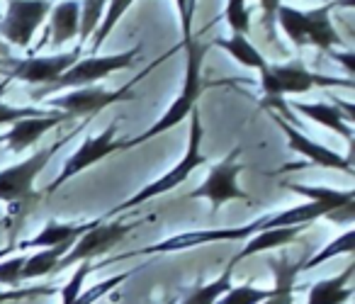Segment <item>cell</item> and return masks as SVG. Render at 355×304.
Instances as JSON below:
<instances>
[{
  "instance_id": "obj_1",
  "label": "cell",
  "mask_w": 355,
  "mask_h": 304,
  "mask_svg": "<svg viewBox=\"0 0 355 304\" xmlns=\"http://www.w3.org/2000/svg\"><path fill=\"white\" fill-rule=\"evenodd\" d=\"M185 51H188V71H185V83H183L180 95L173 100V105L166 110V115H163L153 127H148L144 134H139V137L124 142V149H134V146H139V144L151 142V139L158 137V134L171 132L173 127H178L180 122H185V119L190 117V112L198 108L200 95L205 93L202 61H205V54L209 51V44H198V42L193 40L190 44H185Z\"/></svg>"
},
{
  "instance_id": "obj_2",
  "label": "cell",
  "mask_w": 355,
  "mask_h": 304,
  "mask_svg": "<svg viewBox=\"0 0 355 304\" xmlns=\"http://www.w3.org/2000/svg\"><path fill=\"white\" fill-rule=\"evenodd\" d=\"M200 144H202V122H200V110L195 108L193 112H190V134H188V149H185V156L180 158V161H178L175 166L166 173V176L158 178V180H153V183H148V185L141 187L137 195H132L127 202H122V205L114 207L110 214H122V212L134 210V207L144 205V202L153 200V197L163 195V192L175 190L180 183L188 180L190 173H193L195 168L205 166V161H207V158L202 156V151H200Z\"/></svg>"
},
{
  "instance_id": "obj_3",
  "label": "cell",
  "mask_w": 355,
  "mask_h": 304,
  "mask_svg": "<svg viewBox=\"0 0 355 304\" xmlns=\"http://www.w3.org/2000/svg\"><path fill=\"white\" fill-rule=\"evenodd\" d=\"M331 10L334 6H321L306 12L295 10L290 6H280L277 20L295 47H316L321 51H331L340 44L338 32L331 25Z\"/></svg>"
},
{
  "instance_id": "obj_4",
  "label": "cell",
  "mask_w": 355,
  "mask_h": 304,
  "mask_svg": "<svg viewBox=\"0 0 355 304\" xmlns=\"http://www.w3.org/2000/svg\"><path fill=\"white\" fill-rule=\"evenodd\" d=\"M76 134H78V129L66 134V137L56 139L51 146L40 149V151L27 158V161H20L10 168H3V171H0V202H8V205H27V202L35 200L37 176L44 171L46 163L54 158V153L59 151V149H64Z\"/></svg>"
},
{
  "instance_id": "obj_5",
  "label": "cell",
  "mask_w": 355,
  "mask_h": 304,
  "mask_svg": "<svg viewBox=\"0 0 355 304\" xmlns=\"http://www.w3.org/2000/svg\"><path fill=\"white\" fill-rule=\"evenodd\" d=\"M329 88V85H343V88H355L353 78H331V76L311 74L302 61H290V64H268L261 71V88L266 98H285V95H302L309 93L311 88Z\"/></svg>"
},
{
  "instance_id": "obj_6",
  "label": "cell",
  "mask_w": 355,
  "mask_h": 304,
  "mask_svg": "<svg viewBox=\"0 0 355 304\" xmlns=\"http://www.w3.org/2000/svg\"><path fill=\"white\" fill-rule=\"evenodd\" d=\"M137 54H139V47H134V49H129V51H122V54L85 56V59H78L69 71H66V74H61L54 83L35 90L32 98L42 100L44 95H51L59 88H88V85H93L95 81L105 78V76L114 74V71L129 69V66L134 64V59H137Z\"/></svg>"
},
{
  "instance_id": "obj_7",
  "label": "cell",
  "mask_w": 355,
  "mask_h": 304,
  "mask_svg": "<svg viewBox=\"0 0 355 304\" xmlns=\"http://www.w3.org/2000/svg\"><path fill=\"white\" fill-rule=\"evenodd\" d=\"M239 156H241V149H234L224 161L209 168V176L205 178L202 185L190 192V200H198V197L200 200H209L212 214L222 205H227L229 200H251V195L239 187V173L243 171V166L239 163Z\"/></svg>"
},
{
  "instance_id": "obj_8",
  "label": "cell",
  "mask_w": 355,
  "mask_h": 304,
  "mask_svg": "<svg viewBox=\"0 0 355 304\" xmlns=\"http://www.w3.org/2000/svg\"><path fill=\"white\" fill-rule=\"evenodd\" d=\"M263 231V217L251 224L243 226H232V229H205V231H185V234L171 236V239L161 241V244L146 246L141 251H134L129 255H151V253H175V251H185V248H195V246H207V244H217V241H248L253 234Z\"/></svg>"
},
{
  "instance_id": "obj_9",
  "label": "cell",
  "mask_w": 355,
  "mask_h": 304,
  "mask_svg": "<svg viewBox=\"0 0 355 304\" xmlns=\"http://www.w3.org/2000/svg\"><path fill=\"white\" fill-rule=\"evenodd\" d=\"M51 12L49 0H10L6 20L0 22V35L15 47H30L35 32Z\"/></svg>"
},
{
  "instance_id": "obj_10",
  "label": "cell",
  "mask_w": 355,
  "mask_h": 304,
  "mask_svg": "<svg viewBox=\"0 0 355 304\" xmlns=\"http://www.w3.org/2000/svg\"><path fill=\"white\" fill-rule=\"evenodd\" d=\"M134 229V224H122V221H112V224H98L93 229L85 231L80 239H76V244L69 248V253L59 260L56 270H64L69 265H76V263H85L90 258H98V255H105Z\"/></svg>"
},
{
  "instance_id": "obj_11",
  "label": "cell",
  "mask_w": 355,
  "mask_h": 304,
  "mask_svg": "<svg viewBox=\"0 0 355 304\" xmlns=\"http://www.w3.org/2000/svg\"><path fill=\"white\" fill-rule=\"evenodd\" d=\"M137 81L127 83L122 90H105V88H98V85L76 88V90H71V93L54 98L49 105L56 112H64V115H69V117H90V115L100 112V110L110 108V105L132 98V85L137 83Z\"/></svg>"
},
{
  "instance_id": "obj_12",
  "label": "cell",
  "mask_w": 355,
  "mask_h": 304,
  "mask_svg": "<svg viewBox=\"0 0 355 304\" xmlns=\"http://www.w3.org/2000/svg\"><path fill=\"white\" fill-rule=\"evenodd\" d=\"M114 134H117V124H110L107 129H105L103 134H98V137H90L85 139L83 144H80V149L73 153V156H69V161L64 163V168H61V173L56 176V180L49 185V190L46 192H54L59 190L64 183H69L73 176H78L80 171H85V168L95 166L98 161H103V158H107L110 153L114 151H122L124 149V142H117L114 139Z\"/></svg>"
},
{
  "instance_id": "obj_13",
  "label": "cell",
  "mask_w": 355,
  "mask_h": 304,
  "mask_svg": "<svg viewBox=\"0 0 355 304\" xmlns=\"http://www.w3.org/2000/svg\"><path fill=\"white\" fill-rule=\"evenodd\" d=\"M272 119H275L277 127L285 132L287 144H290L292 151L302 153V156H304L309 163H314V166L334 168V171H343V173H348V176H353V163H350V156H340V153H336V151H331V149L321 146V144L314 142V139L304 137V134L297 132V129L292 127V124L287 122L282 115L272 112Z\"/></svg>"
},
{
  "instance_id": "obj_14",
  "label": "cell",
  "mask_w": 355,
  "mask_h": 304,
  "mask_svg": "<svg viewBox=\"0 0 355 304\" xmlns=\"http://www.w3.org/2000/svg\"><path fill=\"white\" fill-rule=\"evenodd\" d=\"M80 59V47L66 54L54 56H30V59H17L12 61V74L10 78H22L27 83H54L61 74L71 69L76 61Z\"/></svg>"
},
{
  "instance_id": "obj_15",
  "label": "cell",
  "mask_w": 355,
  "mask_h": 304,
  "mask_svg": "<svg viewBox=\"0 0 355 304\" xmlns=\"http://www.w3.org/2000/svg\"><path fill=\"white\" fill-rule=\"evenodd\" d=\"M66 119H71V117L64 112H56V115H51V117L20 119V122L12 124V129L6 134V137H0V142H6L12 153H22L25 149L35 146V144L40 142L42 134H46L49 129L59 127V124L66 122Z\"/></svg>"
},
{
  "instance_id": "obj_16",
  "label": "cell",
  "mask_w": 355,
  "mask_h": 304,
  "mask_svg": "<svg viewBox=\"0 0 355 304\" xmlns=\"http://www.w3.org/2000/svg\"><path fill=\"white\" fill-rule=\"evenodd\" d=\"M304 229H306V224L280 226V229H263V231H258V234H253L251 239L246 241V246H243V248L239 251V253L234 255L229 263L236 268V263H241V260L251 258V255H256V253H263V251H272V248H282V246L292 244V241H295Z\"/></svg>"
},
{
  "instance_id": "obj_17",
  "label": "cell",
  "mask_w": 355,
  "mask_h": 304,
  "mask_svg": "<svg viewBox=\"0 0 355 304\" xmlns=\"http://www.w3.org/2000/svg\"><path fill=\"white\" fill-rule=\"evenodd\" d=\"M100 219H93V221H83V224H61V221H49L35 239L30 241H22L17 244L20 251H27V248H54V246H61V244H76V239L85 234L88 229H93Z\"/></svg>"
},
{
  "instance_id": "obj_18",
  "label": "cell",
  "mask_w": 355,
  "mask_h": 304,
  "mask_svg": "<svg viewBox=\"0 0 355 304\" xmlns=\"http://www.w3.org/2000/svg\"><path fill=\"white\" fill-rule=\"evenodd\" d=\"M272 270V278H275V285L270 289V297L263 304H292L295 302V287H297V275L302 273V263L300 260H292L290 255H280V258L268 260Z\"/></svg>"
},
{
  "instance_id": "obj_19",
  "label": "cell",
  "mask_w": 355,
  "mask_h": 304,
  "mask_svg": "<svg viewBox=\"0 0 355 304\" xmlns=\"http://www.w3.org/2000/svg\"><path fill=\"white\" fill-rule=\"evenodd\" d=\"M353 273H355V265L350 263L336 278H326L314 282L309 287V294H306V304H345L353 297V287H350Z\"/></svg>"
},
{
  "instance_id": "obj_20",
  "label": "cell",
  "mask_w": 355,
  "mask_h": 304,
  "mask_svg": "<svg viewBox=\"0 0 355 304\" xmlns=\"http://www.w3.org/2000/svg\"><path fill=\"white\" fill-rule=\"evenodd\" d=\"M51 40L49 47H61L78 37V17H80V3L78 0H64L56 8H51Z\"/></svg>"
},
{
  "instance_id": "obj_21",
  "label": "cell",
  "mask_w": 355,
  "mask_h": 304,
  "mask_svg": "<svg viewBox=\"0 0 355 304\" xmlns=\"http://www.w3.org/2000/svg\"><path fill=\"white\" fill-rule=\"evenodd\" d=\"M295 110L304 117H309L311 122H319L324 124L326 129L331 132L340 134L345 139H353V127L345 122L343 112L334 105H326V103H295Z\"/></svg>"
},
{
  "instance_id": "obj_22",
  "label": "cell",
  "mask_w": 355,
  "mask_h": 304,
  "mask_svg": "<svg viewBox=\"0 0 355 304\" xmlns=\"http://www.w3.org/2000/svg\"><path fill=\"white\" fill-rule=\"evenodd\" d=\"M282 187L297 192L302 197H309V202H319L326 205L331 212L340 210V207H348L355 202L353 190H334V187H319V185H302V183H282Z\"/></svg>"
},
{
  "instance_id": "obj_23",
  "label": "cell",
  "mask_w": 355,
  "mask_h": 304,
  "mask_svg": "<svg viewBox=\"0 0 355 304\" xmlns=\"http://www.w3.org/2000/svg\"><path fill=\"white\" fill-rule=\"evenodd\" d=\"M71 246H73V244H61V246H54V248L37 251L35 255H30V258L25 260L20 278L22 280H32V278H44V275L56 273V265H59V260L69 253Z\"/></svg>"
},
{
  "instance_id": "obj_24",
  "label": "cell",
  "mask_w": 355,
  "mask_h": 304,
  "mask_svg": "<svg viewBox=\"0 0 355 304\" xmlns=\"http://www.w3.org/2000/svg\"><path fill=\"white\" fill-rule=\"evenodd\" d=\"M214 44L222 47L224 51H229V54H232L241 66H246V69L263 71L268 66V61L263 59L261 51H258L256 47L248 42V37H243V35H232L229 40H217Z\"/></svg>"
},
{
  "instance_id": "obj_25",
  "label": "cell",
  "mask_w": 355,
  "mask_h": 304,
  "mask_svg": "<svg viewBox=\"0 0 355 304\" xmlns=\"http://www.w3.org/2000/svg\"><path fill=\"white\" fill-rule=\"evenodd\" d=\"M232 273H234V265L227 263L224 273L219 275L217 280H212V282H207V285H198V287H195L180 304H217V299L234 287Z\"/></svg>"
},
{
  "instance_id": "obj_26",
  "label": "cell",
  "mask_w": 355,
  "mask_h": 304,
  "mask_svg": "<svg viewBox=\"0 0 355 304\" xmlns=\"http://www.w3.org/2000/svg\"><path fill=\"white\" fill-rule=\"evenodd\" d=\"M132 3L134 0H107V15H105V20L100 22L98 30H95L93 37H90V51H93V56L98 54V49L103 47V42L112 35L114 25L122 20V15L129 10Z\"/></svg>"
},
{
  "instance_id": "obj_27",
  "label": "cell",
  "mask_w": 355,
  "mask_h": 304,
  "mask_svg": "<svg viewBox=\"0 0 355 304\" xmlns=\"http://www.w3.org/2000/svg\"><path fill=\"white\" fill-rule=\"evenodd\" d=\"M355 248V229H348L343 236H338V239H334L329 246H324V248L319 251V253H314L311 258H306L304 263H302V273H306V270H314L316 265H321L324 260L334 258V255H340V253H353Z\"/></svg>"
},
{
  "instance_id": "obj_28",
  "label": "cell",
  "mask_w": 355,
  "mask_h": 304,
  "mask_svg": "<svg viewBox=\"0 0 355 304\" xmlns=\"http://www.w3.org/2000/svg\"><path fill=\"white\" fill-rule=\"evenodd\" d=\"M8 85H10V76L6 81H0V124H15L20 119L30 117H51L56 115V110H37V108H12V105L3 103V95H6Z\"/></svg>"
},
{
  "instance_id": "obj_29",
  "label": "cell",
  "mask_w": 355,
  "mask_h": 304,
  "mask_svg": "<svg viewBox=\"0 0 355 304\" xmlns=\"http://www.w3.org/2000/svg\"><path fill=\"white\" fill-rule=\"evenodd\" d=\"M107 0H83L80 3V17H78V40L80 47L85 42H90L93 32L98 30L100 25V17H103V6Z\"/></svg>"
},
{
  "instance_id": "obj_30",
  "label": "cell",
  "mask_w": 355,
  "mask_h": 304,
  "mask_svg": "<svg viewBox=\"0 0 355 304\" xmlns=\"http://www.w3.org/2000/svg\"><path fill=\"white\" fill-rule=\"evenodd\" d=\"M270 297V289L253 287V285H239L217 299V304H263Z\"/></svg>"
},
{
  "instance_id": "obj_31",
  "label": "cell",
  "mask_w": 355,
  "mask_h": 304,
  "mask_svg": "<svg viewBox=\"0 0 355 304\" xmlns=\"http://www.w3.org/2000/svg\"><path fill=\"white\" fill-rule=\"evenodd\" d=\"M132 275H134V270H127V273H122V275H114V278H110V280H103V282L93 285L90 289L80 292L71 304H95V302H100V299L107 297L112 289H117L119 285H122L127 278H132Z\"/></svg>"
},
{
  "instance_id": "obj_32",
  "label": "cell",
  "mask_w": 355,
  "mask_h": 304,
  "mask_svg": "<svg viewBox=\"0 0 355 304\" xmlns=\"http://www.w3.org/2000/svg\"><path fill=\"white\" fill-rule=\"evenodd\" d=\"M224 17H227V22L232 25V32H234V35L248 37V32H251V17H248L246 0H229Z\"/></svg>"
},
{
  "instance_id": "obj_33",
  "label": "cell",
  "mask_w": 355,
  "mask_h": 304,
  "mask_svg": "<svg viewBox=\"0 0 355 304\" xmlns=\"http://www.w3.org/2000/svg\"><path fill=\"white\" fill-rule=\"evenodd\" d=\"M178 15H180V30H183V47L195 40L193 37V20L198 10V0H175Z\"/></svg>"
},
{
  "instance_id": "obj_34",
  "label": "cell",
  "mask_w": 355,
  "mask_h": 304,
  "mask_svg": "<svg viewBox=\"0 0 355 304\" xmlns=\"http://www.w3.org/2000/svg\"><path fill=\"white\" fill-rule=\"evenodd\" d=\"M27 258H3L0 260V285H8V287H15L20 285L22 265Z\"/></svg>"
},
{
  "instance_id": "obj_35",
  "label": "cell",
  "mask_w": 355,
  "mask_h": 304,
  "mask_svg": "<svg viewBox=\"0 0 355 304\" xmlns=\"http://www.w3.org/2000/svg\"><path fill=\"white\" fill-rule=\"evenodd\" d=\"M54 292H56V287H51V285H37V287H25V289H3L0 287V304L35 297V294H54Z\"/></svg>"
},
{
  "instance_id": "obj_36",
  "label": "cell",
  "mask_w": 355,
  "mask_h": 304,
  "mask_svg": "<svg viewBox=\"0 0 355 304\" xmlns=\"http://www.w3.org/2000/svg\"><path fill=\"white\" fill-rule=\"evenodd\" d=\"M280 0H261V10H263V25L268 30V40L272 42L275 37V22H277V10H280Z\"/></svg>"
},
{
  "instance_id": "obj_37",
  "label": "cell",
  "mask_w": 355,
  "mask_h": 304,
  "mask_svg": "<svg viewBox=\"0 0 355 304\" xmlns=\"http://www.w3.org/2000/svg\"><path fill=\"white\" fill-rule=\"evenodd\" d=\"M331 56H334L336 61H340V64L345 66V69H348V74H350V78H353L355 76V54L353 51H345V54H340V51H336V49H331L329 51Z\"/></svg>"
},
{
  "instance_id": "obj_38",
  "label": "cell",
  "mask_w": 355,
  "mask_h": 304,
  "mask_svg": "<svg viewBox=\"0 0 355 304\" xmlns=\"http://www.w3.org/2000/svg\"><path fill=\"white\" fill-rule=\"evenodd\" d=\"M12 248H17V246H6V248H0V260L6 258V255H8V253H10V251H12Z\"/></svg>"
},
{
  "instance_id": "obj_39",
  "label": "cell",
  "mask_w": 355,
  "mask_h": 304,
  "mask_svg": "<svg viewBox=\"0 0 355 304\" xmlns=\"http://www.w3.org/2000/svg\"><path fill=\"white\" fill-rule=\"evenodd\" d=\"M163 304H175V299H166V302H163Z\"/></svg>"
}]
</instances>
